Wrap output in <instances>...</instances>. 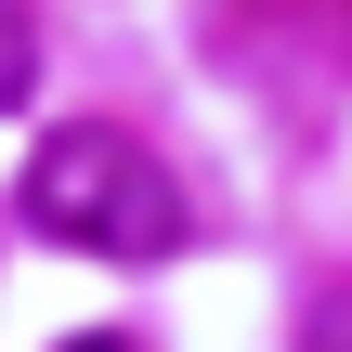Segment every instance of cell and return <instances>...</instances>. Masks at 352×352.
<instances>
[{
    "label": "cell",
    "instance_id": "1",
    "mask_svg": "<svg viewBox=\"0 0 352 352\" xmlns=\"http://www.w3.org/2000/svg\"><path fill=\"white\" fill-rule=\"evenodd\" d=\"M26 222L52 248H91V261H170L183 248V183L131 131H52L26 157Z\"/></svg>",
    "mask_w": 352,
    "mask_h": 352
},
{
    "label": "cell",
    "instance_id": "2",
    "mask_svg": "<svg viewBox=\"0 0 352 352\" xmlns=\"http://www.w3.org/2000/svg\"><path fill=\"white\" fill-rule=\"evenodd\" d=\"M26 91H39V13L0 0V104H26Z\"/></svg>",
    "mask_w": 352,
    "mask_h": 352
},
{
    "label": "cell",
    "instance_id": "3",
    "mask_svg": "<svg viewBox=\"0 0 352 352\" xmlns=\"http://www.w3.org/2000/svg\"><path fill=\"white\" fill-rule=\"evenodd\" d=\"M300 352H352V287H327V300H314V327H300Z\"/></svg>",
    "mask_w": 352,
    "mask_h": 352
},
{
    "label": "cell",
    "instance_id": "4",
    "mask_svg": "<svg viewBox=\"0 0 352 352\" xmlns=\"http://www.w3.org/2000/svg\"><path fill=\"white\" fill-rule=\"evenodd\" d=\"M65 352H131V340H65Z\"/></svg>",
    "mask_w": 352,
    "mask_h": 352
}]
</instances>
